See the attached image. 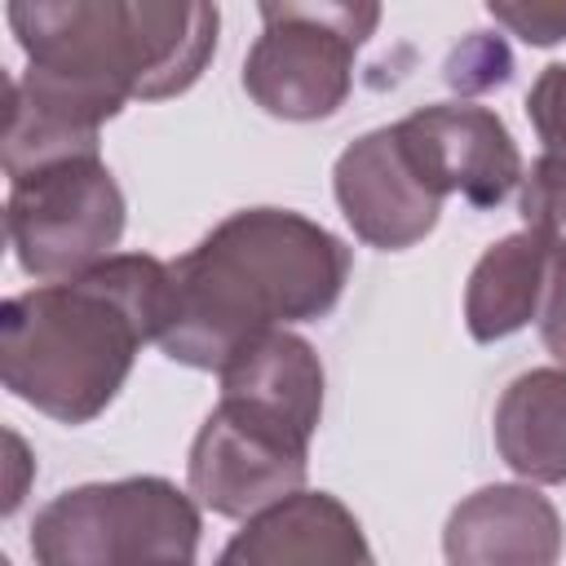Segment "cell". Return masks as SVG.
I'll use <instances>...</instances> for the list:
<instances>
[{
  "instance_id": "obj_16",
  "label": "cell",
  "mask_w": 566,
  "mask_h": 566,
  "mask_svg": "<svg viewBox=\"0 0 566 566\" xmlns=\"http://www.w3.org/2000/svg\"><path fill=\"white\" fill-rule=\"evenodd\" d=\"M495 22H504L526 44H557L566 40V4H486Z\"/></svg>"
},
{
  "instance_id": "obj_10",
  "label": "cell",
  "mask_w": 566,
  "mask_h": 566,
  "mask_svg": "<svg viewBox=\"0 0 566 566\" xmlns=\"http://www.w3.org/2000/svg\"><path fill=\"white\" fill-rule=\"evenodd\" d=\"M442 557L447 566H557L562 517L535 486L495 482L451 509Z\"/></svg>"
},
{
  "instance_id": "obj_2",
  "label": "cell",
  "mask_w": 566,
  "mask_h": 566,
  "mask_svg": "<svg viewBox=\"0 0 566 566\" xmlns=\"http://www.w3.org/2000/svg\"><path fill=\"white\" fill-rule=\"evenodd\" d=\"M172 305L159 349L199 371H226L248 345L336 310L349 248L292 208H243L168 261Z\"/></svg>"
},
{
  "instance_id": "obj_1",
  "label": "cell",
  "mask_w": 566,
  "mask_h": 566,
  "mask_svg": "<svg viewBox=\"0 0 566 566\" xmlns=\"http://www.w3.org/2000/svg\"><path fill=\"white\" fill-rule=\"evenodd\" d=\"M4 18L27 53V71L4 80L0 164L9 181L97 155V128L133 97L186 93L221 27L217 4L195 0H18Z\"/></svg>"
},
{
  "instance_id": "obj_3",
  "label": "cell",
  "mask_w": 566,
  "mask_h": 566,
  "mask_svg": "<svg viewBox=\"0 0 566 566\" xmlns=\"http://www.w3.org/2000/svg\"><path fill=\"white\" fill-rule=\"evenodd\" d=\"M172 270L150 252H115L93 270L18 292L0 310V380L57 424H88L124 389L146 340L159 345Z\"/></svg>"
},
{
  "instance_id": "obj_13",
  "label": "cell",
  "mask_w": 566,
  "mask_h": 566,
  "mask_svg": "<svg viewBox=\"0 0 566 566\" xmlns=\"http://www.w3.org/2000/svg\"><path fill=\"white\" fill-rule=\"evenodd\" d=\"M491 433L517 478L539 486L566 482V367L522 371L500 394Z\"/></svg>"
},
{
  "instance_id": "obj_9",
  "label": "cell",
  "mask_w": 566,
  "mask_h": 566,
  "mask_svg": "<svg viewBox=\"0 0 566 566\" xmlns=\"http://www.w3.org/2000/svg\"><path fill=\"white\" fill-rule=\"evenodd\" d=\"M332 186L354 234L380 252L420 243L442 212V199L416 177L394 124L349 142L332 168Z\"/></svg>"
},
{
  "instance_id": "obj_15",
  "label": "cell",
  "mask_w": 566,
  "mask_h": 566,
  "mask_svg": "<svg viewBox=\"0 0 566 566\" xmlns=\"http://www.w3.org/2000/svg\"><path fill=\"white\" fill-rule=\"evenodd\" d=\"M526 115L544 142V155L566 164V62H553L535 75L526 93Z\"/></svg>"
},
{
  "instance_id": "obj_7",
  "label": "cell",
  "mask_w": 566,
  "mask_h": 566,
  "mask_svg": "<svg viewBox=\"0 0 566 566\" xmlns=\"http://www.w3.org/2000/svg\"><path fill=\"white\" fill-rule=\"evenodd\" d=\"M4 226L18 265L44 283H62L115 256L111 248L124 234V190L102 155H75L9 181Z\"/></svg>"
},
{
  "instance_id": "obj_17",
  "label": "cell",
  "mask_w": 566,
  "mask_h": 566,
  "mask_svg": "<svg viewBox=\"0 0 566 566\" xmlns=\"http://www.w3.org/2000/svg\"><path fill=\"white\" fill-rule=\"evenodd\" d=\"M539 336H544V349L566 367V239L553 243L548 287H544V305H539Z\"/></svg>"
},
{
  "instance_id": "obj_12",
  "label": "cell",
  "mask_w": 566,
  "mask_h": 566,
  "mask_svg": "<svg viewBox=\"0 0 566 566\" xmlns=\"http://www.w3.org/2000/svg\"><path fill=\"white\" fill-rule=\"evenodd\" d=\"M553 243L557 239L539 230H517L478 256L464 287V327L473 340L491 345L522 332L531 318H539Z\"/></svg>"
},
{
  "instance_id": "obj_8",
  "label": "cell",
  "mask_w": 566,
  "mask_h": 566,
  "mask_svg": "<svg viewBox=\"0 0 566 566\" xmlns=\"http://www.w3.org/2000/svg\"><path fill=\"white\" fill-rule=\"evenodd\" d=\"M416 177L438 195H460L473 208L504 203L526 168L509 124L478 102H433L394 124Z\"/></svg>"
},
{
  "instance_id": "obj_14",
  "label": "cell",
  "mask_w": 566,
  "mask_h": 566,
  "mask_svg": "<svg viewBox=\"0 0 566 566\" xmlns=\"http://www.w3.org/2000/svg\"><path fill=\"white\" fill-rule=\"evenodd\" d=\"M522 221L548 239H566V164L539 155L522 177Z\"/></svg>"
},
{
  "instance_id": "obj_6",
  "label": "cell",
  "mask_w": 566,
  "mask_h": 566,
  "mask_svg": "<svg viewBox=\"0 0 566 566\" xmlns=\"http://www.w3.org/2000/svg\"><path fill=\"white\" fill-rule=\"evenodd\" d=\"M376 22L380 4H261V35L243 62L248 97L292 124L336 115L354 84V53Z\"/></svg>"
},
{
  "instance_id": "obj_11",
  "label": "cell",
  "mask_w": 566,
  "mask_h": 566,
  "mask_svg": "<svg viewBox=\"0 0 566 566\" xmlns=\"http://www.w3.org/2000/svg\"><path fill=\"white\" fill-rule=\"evenodd\" d=\"M217 566H376V557L332 491H296L248 517Z\"/></svg>"
},
{
  "instance_id": "obj_5",
  "label": "cell",
  "mask_w": 566,
  "mask_h": 566,
  "mask_svg": "<svg viewBox=\"0 0 566 566\" xmlns=\"http://www.w3.org/2000/svg\"><path fill=\"white\" fill-rule=\"evenodd\" d=\"M199 504L177 482L142 473L53 495L31 522L35 566H195Z\"/></svg>"
},
{
  "instance_id": "obj_4",
  "label": "cell",
  "mask_w": 566,
  "mask_h": 566,
  "mask_svg": "<svg viewBox=\"0 0 566 566\" xmlns=\"http://www.w3.org/2000/svg\"><path fill=\"white\" fill-rule=\"evenodd\" d=\"M221 376V398L186 460L195 504L221 517H256L305 491L310 438L323 416V363L287 327L265 332Z\"/></svg>"
}]
</instances>
